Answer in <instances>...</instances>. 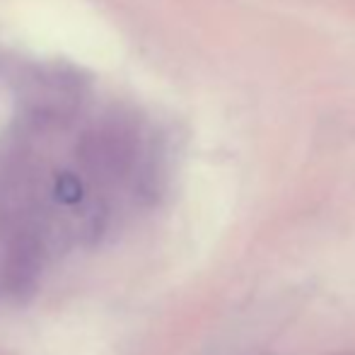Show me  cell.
Listing matches in <instances>:
<instances>
[{
    "label": "cell",
    "mask_w": 355,
    "mask_h": 355,
    "mask_svg": "<svg viewBox=\"0 0 355 355\" xmlns=\"http://www.w3.org/2000/svg\"><path fill=\"white\" fill-rule=\"evenodd\" d=\"M44 254L37 239L19 237L10 247L8 261H5V288L12 297L29 300L37 293L39 276H42Z\"/></svg>",
    "instance_id": "1"
},
{
    "label": "cell",
    "mask_w": 355,
    "mask_h": 355,
    "mask_svg": "<svg viewBox=\"0 0 355 355\" xmlns=\"http://www.w3.org/2000/svg\"><path fill=\"white\" fill-rule=\"evenodd\" d=\"M56 196H58V201H63V203H78L80 198H83V187H80V182L73 174H63V177H58Z\"/></svg>",
    "instance_id": "2"
}]
</instances>
